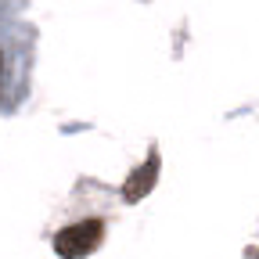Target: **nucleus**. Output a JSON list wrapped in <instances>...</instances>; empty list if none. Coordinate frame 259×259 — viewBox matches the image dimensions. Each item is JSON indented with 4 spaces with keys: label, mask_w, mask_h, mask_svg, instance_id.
I'll use <instances>...</instances> for the list:
<instances>
[{
    "label": "nucleus",
    "mask_w": 259,
    "mask_h": 259,
    "mask_svg": "<svg viewBox=\"0 0 259 259\" xmlns=\"http://www.w3.org/2000/svg\"><path fill=\"white\" fill-rule=\"evenodd\" d=\"M105 238V223L101 220H79V223H69L65 231L54 238V252L61 259H83L90 255Z\"/></svg>",
    "instance_id": "f257e3e1"
},
{
    "label": "nucleus",
    "mask_w": 259,
    "mask_h": 259,
    "mask_svg": "<svg viewBox=\"0 0 259 259\" xmlns=\"http://www.w3.org/2000/svg\"><path fill=\"white\" fill-rule=\"evenodd\" d=\"M155 180H158V158L151 155L144 166H137V169H134V177L122 184V198H126V202H141L144 194L155 187Z\"/></svg>",
    "instance_id": "f03ea898"
},
{
    "label": "nucleus",
    "mask_w": 259,
    "mask_h": 259,
    "mask_svg": "<svg viewBox=\"0 0 259 259\" xmlns=\"http://www.w3.org/2000/svg\"><path fill=\"white\" fill-rule=\"evenodd\" d=\"M0 72H4V54H0Z\"/></svg>",
    "instance_id": "7ed1b4c3"
}]
</instances>
